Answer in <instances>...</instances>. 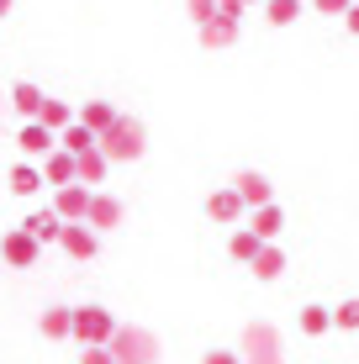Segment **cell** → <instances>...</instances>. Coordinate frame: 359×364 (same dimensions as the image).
Returning <instances> with one entry per match:
<instances>
[{
  "label": "cell",
  "instance_id": "obj_1",
  "mask_svg": "<svg viewBox=\"0 0 359 364\" xmlns=\"http://www.w3.org/2000/svg\"><path fill=\"white\" fill-rule=\"evenodd\" d=\"M143 148H148V127L138 117H117V127L101 132V154L111 164H132V159H143Z\"/></svg>",
  "mask_w": 359,
  "mask_h": 364
},
{
  "label": "cell",
  "instance_id": "obj_2",
  "mask_svg": "<svg viewBox=\"0 0 359 364\" xmlns=\"http://www.w3.org/2000/svg\"><path fill=\"white\" fill-rule=\"evenodd\" d=\"M111 354H117V364H154L159 359V338L148 328H132V322H122L117 338H111Z\"/></svg>",
  "mask_w": 359,
  "mask_h": 364
},
{
  "label": "cell",
  "instance_id": "obj_3",
  "mask_svg": "<svg viewBox=\"0 0 359 364\" xmlns=\"http://www.w3.org/2000/svg\"><path fill=\"white\" fill-rule=\"evenodd\" d=\"M117 328L122 322L106 306H74V338H80V348H106L117 338Z\"/></svg>",
  "mask_w": 359,
  "mask_h": 364
},
{
  "label": "cell",
  "instance_id": "obj_4",
  "mask_svg": "<svg viewBox=\"0 0 359 364\" xmlns=\"http://www.w3.org/2000/svg\"><path fill=\"white\" fill-rule=\"evenodd\" d=\"M0 259H6L11 269H37V259H43V243L27 232V228H11L0 237Z\"/></svg>",
  "mask_w": 359,
  "mask_h": 364
},
{
  "label": "cell",
  "instance_id": "obj_5",
  "mask_svg": "<svg viewBox=\"0 0 359 364\" xmlns=\"http://www.w3.org/2000/svg\"><path fill=\"white\" fill-rule=\"evenodd\" d=\"M206 217L212 222H222V228H238L243 217H249V200H243L232 185H222V191H212L206 196Z\"/></svg>",
  "mask_w": 359,
  "mask_h": 364
},
{
  "label": "cell",
  "instance_id": "obj_6",
  "mask_svg": "<svg viewBox=\"0 0 359 364\" xmlns=\"http://www.w3.org/2000/svg\"><path fill=\"white\" fill-rule=\"evenodd\" d=\"M16 148H21V159H27V164H43L48 154H58V132H48L43 122H27V127L16 132Z\"/></svg>",
  "mask_w": 359,
  "mask_h": 364
},
{
  "label": "cell",
  "instance_id": "obj_7",
  "mask_svg": "<svg viewBox=\"0 0 359 364\" xmlns=\"http://www.w3.org/2000/svg\"><path fill=\"white\" fill-rule=\"evenodd\" d=\"M90 200H95L90 185H64V191H53V211L64 222H85L90 217Z\"/></svg>",
  "mask_w": 359,
  "mask_h": 364
},
{
  "label": "cell",
  "instance_id": "obj_8",
  "mask_svg": "<svg viewBox=\"0 0 359 364\" xmlns=\"http://www.w3.org/2000/svg\"><path fill=\"white\" fill-rule=\"evenodd\" d=\"M232 191L249 200V211H259V206H269V200H275V185H269L259 169H238V174H232Z\"/></svg>",
  "mask_w": 359,
  "mask_h": 364
},
{
  "label": "cell",
  "instance_id": "obj_9",
  "mask_svg": "<svg viewBox=\"0 0 359 364\" xmlns=\"http://www.w3.org/2000/svg\"><path fill=\"white\" fill-rule=\"evenodd\" d=\"M58 248H64L69 259H80V264H85V259H95V248H101V232L85 228V222H69L64 237H58Z\"/></svg>",
  "mask_w": 359,
  "mask_h": 364
},
{
  "label": "cell",
  "instance_id": "obj_10",
  "mask_svg": "<svg viewBox=\"0 0 359 364\" xmlns=\"http://www.w3.org/2000/svg\"><path fill=\"white\" fill-rule=\"evenodd\" d=\"M243 354H249V364L280 359V338H275V328H264V322H254V328L243 333Z\"/></svg>",
  "mask_w": 359,
  "mask_h": 364
},
{
  "label": "cell",
  "instance_id": "obj_11",
  "mask_svg": "<svg viewBox=\"0 0 359 364\" xmlns=\"http://www.w3.org/2000/svg\"><path fill=\"white\" fill-rule=\"evenodd\" d=\"M21 228H27V232L37 237V243H58V237H64V228H69V222L58 217V211H53V200H48V206H37L32 217L21 222Z\"/></svg>",
  "mask_w": 359,
  "mask_h": 364
},
{
  "label": "cell",
  "instance_id": "obj_12",
  "mask_svg": "<svg viewBox=\"0 0 359 364\" xmlns=\"http://www.w3.org/2000/svg\"><path fill=\"white\" fill-rule=\"evenodd\" d=\"M43 174H48V185H53V191H64V185H80V159L58 148V154L43 159Z\"/></svg>",
  "mask_w": 359,
  "mask_h": 364
},
{
  "label": "cell",
  "instance_id": "obj_13",
  "mask_svg": "<svg viewBox=\"0 0 359 364\" xmlns=\"http://www.w3.org/2000/svg\"><path fill=\"white\" fill-rule=\"evenodd\" d=\"M85 228H95V232L122 228V200H117V196H106V191H95V200H90V217H85Z\"/></svg>",
  "mask_w": 359,
  "mask_h": 364
},
{
  "label": "cell",
  "instance_id": "obj_14",
  "mask_svg": "<svg viewBox=\"0 0 359 364\" xmlns=\"http://www.w3.org/2000/svg\"><path fill=\"white\" fill-rule=\"evenodd\" d=\"M37 333H43L48 343H64V338H74V306H48L43 317H37Z\"/></svg>",
  "mask_w": 359,
  "mask_h": 364
},
{
  "label": "cell",
  "instance_id": "obj_15",
  "mask_svg": "<svg viewBox=\"0 0 359 364\" xmlns=\"http://www.w3.org/2000/svg\"><path fill=\"white\" fill-rule=\"evenodd\" d=\"M238 27H243V21L217 16V21H206V27H195V37H201V48H212V53H217V48H232V43H238Z\"/></svg>",
  "mask_w": 359,
  "mask_h": 364
},
{
  "label": "cell",
  "instance_id": "obj_16",
  "mask_svg": "<svg viewBox=\"0 0 359 364\" xmlns=\"http://www.w3.org/2000/svg\"><path fill=\"white\" fill-rule=\"evenodd\" d=\"M259 254H264V237H259L254 228H232V237H227V259H238V264H254Z\"/></svg>",
  "mask_w": 359,
  "mask_h": 364
},
{
  "label": "cell",
  "instance_id": "obj_17",
  "mask_svg": "<svg viewBox=\"0 0 359 364\" xmlns=\"http://www.w3.org/2000/svg\"><path fill=\"white\" fill-rule=\"evenodd\" d=\"M11 106H16L27 122H37V117H43V106H48V95L37 90L32 80H16V85H11Z\"/></svg>",
  "mask_w": 359,
  "mask_h": 364
},
{
  "label": "cell",
  "instance_id": "obj_18",
  "mask_svg": "<svg viewBox=\"0 0 359 364\" xmlns=\"http://www.w3.org/2000/svg\"><path fill=\"white\" fill-rule=\"evenodd\" d=\"M117 117H122V111L111 106V100H85V106H80V122H85V127H90L95 137L117 127Z\"/></svg>",
  "mask_w": 359,
  "mask_h": 364
},
{
  "label": "cell",
  "instance_id": "obj_19",
  "mask_svg": "<svg viewBox=\"0 0 359 364\" xmlns=\"http://www.w3.org/2000/svg\"><path fill=\"white\" fill-rule=\"evenodd\" d=\"M249 274H254V280H264V285L280 280V274H286V248H280V243H264V254L249 264Z\"/></svg>",
  "mask_w": 359,
  "mask_h": 364
},
{
  "label": "cell",
  "instance_id": "obj_20",
  "mask_svg": "<svg viewBox=\"0 0 359 364\" xmlns=\"http://www.w3.org/2000/svg\"><path fill=\"white\" fill-rule=\"evenodd\" d=\"M249 228L264 237V243H275L280 237V228H286V211L275 206V200H269V206H259V211H249Z\"/></svg>",
  "mask_w": 359,
  "mask_h": 364
},
{
  "label": "cell",
  "instance_id": "obj_21",
  "mask_svg": "<svg viewBox=\"0 0 359 364\" xmlns=\"http://www.w3.org/2000/svg\"><path fill=\"white\" fill-rule=\"evenodd\" d=\"M48 185V174H43V164H27V159H21L16 169H11V196H37Z\"/></svg>",
  "mask_w": 359,
  "mask_h": 364
},
{
  "label": "cell",
  "instance_id": "obj_22",
  "mask_svg": "<svg viewBox=\"0 0 359 364\" xmlns=\"http://www.w3.org/2000/svg\"><path fill=\"white\" fill-rule=\"evenodd\" d=\"M58 148L80 159V154H90V148H101V137H95L90 127H85V122H74V127H64V132H58Z\"/></svg>",
  "mask_w": 359,
  "mask_h": 364
},
{
  "label": "cell",
  "instance_id": "obj_23",
  "mask_svg": "<svg viewBox=\"0 0 359 364\" xmlns=\"http://www.w3.org/2000/svg\"><path fill=\"white\" fill-rule=\"evenodd\" d=\"M37 122H43L48 132H64V127H74V122H80V111H74L69 100H53V95H48V106H43V117H37Z\"/></svg>",
  "mask_w": 359,
  "mask_h": 364
},
{
  "label": "cell",
  "instance_id": "obj_24",
  "mask_svg": "<svg viewBox=\"0 0 359 364\" xmlns=\"http://www.w3.org/2000/svg\"><path fill=\"white\" fill-rule=\"evenodd\" d=\"M111 174V159L101 154V148H90V154H80V185H101Z\"/></svg>",
  "mask_w": 359,
  "mask_h": 364
},
{
  "label": "cell",
  "instance_id": "obj_25",
  "mask_svg": "<svg viewBox=\"0 0 359 364\" xmlns=\"http://www.w3.org/2000/svg\"><path fill=\"white\" fill-rule=\"evenodd\" d=\"M301 333H306V338L333 333V306H301Z\"/></svg>",
  "mask_w": 359,
  "mask_h": 364
},
{
  "label": "cell",
  "instance_id": "obj_26",
  "mask_svg": "<svg viewBox=\"0 0 359 364\" xmlns=\"http://www.w3.org/2000/svg\"><path fill=\"white\" fill-rule=\"evenodd\" d=\"M301 16V0H264V21L269 27H291Z\"/></svg>",
  "mask_w": 359,
  "mask_h": 364
},
{
  "label": "cell",
  "instance_id": "obj_27",
  "mask_svg": "<svg viewBox=\"0 0 359 364\" xmlns=\"http://www.w3.org/2000/svg\"><path fill=\"white\" fill-rule=\"evenodd\" d=\"M185 16H191L195 27H206V21L222 16V0H185Z\"/></svg>",
  "mask_w": 359,
  "mask_h": 364
},
{
  "label": "cell",
  "instance_id": "obj_28",
  "mask_svg": "<svg viewBox=\"0 0 359 364\" xmlns=\"http://www.w3.org/2000/svg\"><path fill=\"white\" fill-rule=\"evenodd\" d=\"M333 328L359 333V301H338V306H333Z\"/></svg>",
  "mask_w": 359,
  "mask_h": 364
},
{
  "label": "cell",
  "instance_id": "obj_29",
  "mask_svg": "<svg viewBox=\"0 0 359 364\" xmlns=\"http://www.w3.org/2000/svg\"><path fill=\"white\" fill-rule=\"evenodd\" d=\"M312 11H323V16H349L354 0H312Z\"/></svg>",
  "mask_w": 359,
  "mask_h": 364
},
{
  "label": "cell",
  "instance_id": "obj_30",
  "mask_svg": "<svg viewBox=\"0 0 359 364\" xmlns=\"http://www.w3.org/2000/svg\"><path fill=\"white\" fill-rule=\"evenodd\" d=\"M201 364H243V354H232V348H206Z\"/></svg>",
  "mask_w": 359,
  "mask_h": 364
},
{
  "label": "cell",
  "instance_id": "obj_31",
  "mask_svg": "<svg viewBox=\"0 0 359 364\" xmlns=\"http://www.w3.org/2000/svg\"><path fill=\"white\" fill-rule=\"evenodd\" d=\"M80 364H117L111 348H80Z\"/></svg>",
  "mask_w": 359,
  "mask_h": 364
},
{
  "label": "cell",
  "instance_id": "obj_32",
  "mask_svg": "<svg viewBox=\"0 0 359 364\" xmlns=\"http://www.w3.org/2000/svg\"><path fill=\"white\" fill-rule=\"evenodd\" d=\"M343 27H349V32H359V6L349 11V16H343Z\"/></svg>",
  "mask_w": 359,
  "mask_h": 364
},
{
  "label": "cell",
  "instance_id": "obj_33",
  "mask_svg": "<svg viewBox=\"0 0 359 364\" xmlns=\"http://www.w3.org/2000/svg\"><path fill=\"white\" fill-rule=\"evenodd\" d=\"M0 16H11V0H0Z\"/></svg>",
  "mask_w": 359,
  "mask_h": 364
},
{
  "label": "cell",
  "instance_id": "obj_34",
  "mask_svg": "<svg viewBox=\"0 0 359 364\" xmlns=\"http://www.w3.org/2000/svg\"><path fill=\"white\" fill-rule=\"evenodd\" d=\"M354 6H359V0H354Z\"/></svg>",
  "mask_w": 359,
  "mask_h": 364
}]
</instances>
